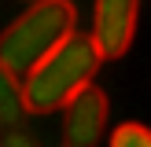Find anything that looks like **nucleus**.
<instances>
[{
	"mask_svg": "<svg viewBox=\"0 0 151 147\" xmlns=\"http://www.w3.org/2000/svg\"><path fill=\"white\" fill-rule=\"evenodd\" d=\"M103 125H107V96L88 81L63 103V143L92 147L103 140Z\"/></svg>",
	"mask_w": 151,
	"mask_h": 147,
	"instance_id": "nucleus-4",
	"label": "nucleus"
},
{
	"mask_svg": "<svg viewBox=\"0 0 151 147\" xmlns=\"http://www.w3.org/2000/svg\"><path fill=\"white\" fill-rule=\"evenodd\" d=\"M74 29L78 11L70 0H33V7H26L0 33V63L11 66L15 74H26Z\"/></svg>",
	"mask_w": 151,
	"mask_h": 147,
	"instance_id": "nucleus-2",
	"label": "nucleus"
},
{
	"mask_svg": "<svg viewBox=\"0 0 151 147\" xmlns=\"http://www.w3.org/2000/svg\"><path fill=\"white\" fill-rule=\"evenodd\" d=\"M111 143H114V147H151V129L140 125V121H125V125L114 129Z\"/></svg>",
	"mask_w": 151,
	"mask_h": 147,
	"instance_id": "nucleus-6",
	"label": "nucleus"
},
{
	"mask_svg": "<svg viewBox=\"0 0 151 147\" xmlns=\"http://www.w3.org/2000/svg\"><path fill=\"white\" fill-rule=\"evenodd\" d=\"M26 114H29V103H26V88H22L19 74L0 63V129H19Z\"/></svg>",
	"mask_w": 151,
	"mask_h": 147,
	"instance_id": "nucleus-5",
	"label": "nucleus"
},
{
	"mask_svg": "<svg viewBox=\"0 0 151 147\" xmlns=\"http://www.w3.org/2000/svg\"><path fill=\"white\" fill-rule=\"evenodd\" d=\"M140 0H96L92 7V41L103 59H122L137 37Z\"/></svg>",
	"mask_w": 151,
	"mask_h": 147,
	"instance_id": "nucleus-3",
	"label": "nucleus"
},
{
	"mask_svg": "<svg viewBox=\"0 0 151 147\" xmlns=\"http://www.w3.org/2000/svg\"><path fill=\"white\" fill-rule=\"evenodd\" d=\"M100 63H103V55H100V48H96L92 33L81 37L78 29H74L70 37H63L37 66L26 70L22 88H26L29 114L63 110V103L70 99L78 88H85L88 81L96 77Z\"/></svg>",
	"mask_w": 151,
	"mask_h": 147,
	"instance_id": "nucleus-1",
	"label": "nucleus"
}]
</instances>
